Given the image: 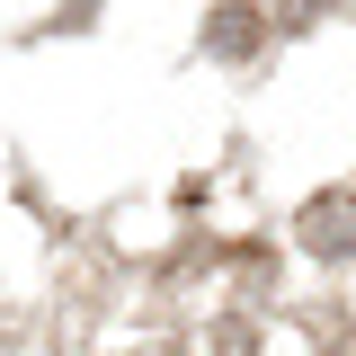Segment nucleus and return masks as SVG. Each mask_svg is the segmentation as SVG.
Returning a JSON list of instances; mask_svg holds the SVG:
<instances>
[{
  "label": "nucleus",
  "instance_id": "nucleus-1",
  "mask_svg": "<svg viewBox=\"0 0 356 356\" xmlns=\"http://www.w3.org/2000/svg\"><path fill=\"white\" fill-rule=\"evenodd\" d=\"M303 241L321 250V259H356V196H321L303 214Z\"/></svg>",
  "mask_w": 356,
  "mask_h": 356
},
{
  "label": "nucleus",
  "instance_id": "nucleus-2",
  "mask_svg": "<svg viewBox=\"0 0 356 356\" xmlns=\"http://www.w3.org/2000/svg\"><path fill=\"white\" fill-rule=\"evenodd\" d=\"M205 44H214V54H250V44H259V18H250V9H222L214 27H205Z\"/></svg>",
  "mask_w": 356,
  "mask_h": 356
},
{
  "label": "nucleus",
  "instance_id": "nucleus-3",
  "mask_svg": "<svg viewBox=\"0 0 356 356\" xmlns=\"http://www.w3.org/2000/svg\"><path fill=\"white\" fill-rule=\"evenodd\" d=\"M214 348H222V356H250V321H222V330H214Z\"/></svg>",
  "mask_w": 356,
  "mask_h": 356
}]
</instances>
